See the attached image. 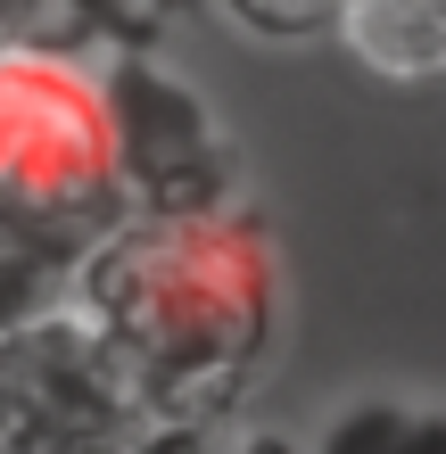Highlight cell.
Masks as SVG:
<instances>
[{"label": "cell", "mask_w": 446, "mask_h": 454, "mask_svg": "<svg viewBox=\"0 0 446 454\" xmlns=\"http://www.w3.org/2000/svg\"><path fill=\"white\" fill-rule=\"evenodd\" d=\"M74 314L133 372L149 413L248 405L281 347V248L248 207L116 215L91 239Z\"/></svg>", "instance_id": "6da1fadb"}, {"label": "cell", "mask_w": 446, "mask_h": 454, "mask_svg": "<svg viewBox=\"0 0 446 454\" xmlns=\"http://www.w3.org/2000/svg\"><path fill=\"white\" fill-rule=\"evenodd\" d=\"M99 99H108L124 215H223V207H248L240 141H231L223 108L166 50L133 42L116 59H99Z\"/></svg>", "instance_id": "7a4b0ae2"}, {"label": "cell", "mask_w": 446, "mask_h": 454, "mask_svg": "<svg viewBox=\"0 0 446 454\" xmlns=\"http://www.w3.org/2000/svg\"><path fill=\"white\" fill-rule=\"evenodd\" d=\"M0 199L83 231L124 215L99 67L0 50Z\"/></svg>", "instance_id": "3957f363"}, {"label": "cell", "mask_w": 446, "mask_h": 454, "mask_svg": "<svg viewBox=\"0 0 446 454\" xmlns=\"http://www.w3.org/2000/svg\"><path fill=\"white\" fill-rule=\"evenodd\" d=\"M149 405L83 314L0 323V454H141Z\"/></svg>", "instance_id": "277c9868"}, {"label": "cell", "mask_w": 446, "mask_h": 454, "mask_svg": "<svg viewBox=\"0 0 446 454\" xmlns=\"http://www.w3.org/2000/svg\"><path fill=\"white\" fill-rule=\"evenodd\" d=\"M91 239L99 231H83V223H59V215H34V207H9V199H0V323L67 314Z\"/></svg>", "instance_id": "5b68a950"}, {"label": "cell", "mask_w": 446, "mask_h": 454, "mask_svg": "<svg viewBox=\"0 0 446 454\" xmlns=\"http://www.w3.org/2000/svg\"><path fill=\"white\" fill-rule=\"evenodd\" d=\"M149 25H157V0H0V50H25V59L99 67L149 42Z\"/></svg>", "instance_id": "8992f818"}, {"label": "cell", "mask_w": 446, "mask_h": 454, "mask_svg": "<svg viewBox=\"0 0 446 454\" xmlns=\"http://www.w3.org/2000/svg\"><path fill=\"white\" fill-rule=\"evenodd\" d=\"M331 42L380 83H446V0H348Z\"/></svg>", "instance_id": "52a82bcc"}, {"label": "cell", "mask_w": 446, "mask_h": 454, "mask_svg": "<svg viewBox=\"0 0 446 454\" xmlns=\"http://www.w3.org/2000/svg\"><path fill=\"white\" fill-rule=\"evenodd\" d=\"M314 454H446V405L413 396H356L323 421Z\"/></svg>", "instance_id": "ba28073f"}, {"label": "cell", "mask_w": 446, "mask_h": 454, "mask_svg": "<svg viewBox=\"0 0 446 454\" xmlns=\"http://www.w3.org/2000/svg\"><path fill=\"white\" fill-rule=\"evenodd\" d=\"M141 454H306V446L248 421V405H223V413H157Z\"/></svg>", "instance_id": "9c48e42d"}, {"label": "cell", "mask_w": 446, "mask_h": 454, "mask_svg": "<svg viewBox=\"0 0 446 454\" xmlns=\"http://www.w3.org/2000/svg\"><path fill=\"white\" fill-rule=\"evenodd\" d=\"M215 9L256 42H331L348 0H215Z\"/></svg>", "instance_id": "30bf717a"}]
</instances>
